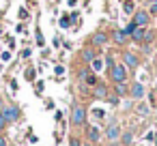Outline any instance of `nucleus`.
Instances as JSON below:
<instances>
[{"mask_svg": "<svg viewBox=\"0 0 157 146\" xmlns=\"http://www.w3.org/2000/svg\"><path fill=\"white\" fill-rule=\"evenodd\" d=\"M0 112H2V116H5L7 122H15V120L20 118V107H17V105H5Z\"/></svg>", "mask_w": 157, "mask_h": 146, "instance_id": "1", "label": "nucleus"}, {"mask_svg": "<svg viewBox=\"0 0 157 146\" xmlns=\"http://www.w3.org/2000/svg\"><path fill=\"white\" fill-rule=\"evenodd\" d=\"M84 120H86L84 107H82V105H73V110H71V122H73L75 127H80V125H84Z\"/></svg>", "mask_w": 157, "mask_h": 146, "instance_id": "2", "label": "nucleus"}, {"mask_svg": "<svg viewBox=\"0 0 157 146\" xmlns=\"http://www.w3.org/2000/svg\"><path fill=\"white\" fill-rule=\"evenodd\" d=\"M110 71H112V80H114L116 84H121V82L127 80V67H125V65H114Z\"/></svg>", "mask_w": 157, "mask_h": 146, "instance_id": "3", "label": "nucleus"}, {"mask_svg": "<svg viewBox=\"0 0 157 146\" xmlns=\"http://www.w3.org/2000/svg\"><path fill=\"white\" fill-rule=\"evenodd\" d=\"M133 24L136 26H146L148 24V11H138L133 15Z\"/></svg>", "mask_w": 157, "mask_h": 146, "instance_id": "4", "label": "nucleus"}, {"mask_svg": "<svg viewBox=\"0 0 157 146\" xmlns=\"http://www.w3.org/2000/svg\"><path fill=\"white\" fill-rule=\"evenodd\" d=\"M105 135H108L110 142H116V140L121 137V127H118V125H110L108 131H105Z\"/></svg>", "mask_w": 157, "mask_h": 146, "instance_id": "5", "label": "nucleus"}, {"mask_svg": "<svg viewBox=\"0 0 157 146\" xmlns=\"http://www.w3.org/2000/svg\"><path fill=\"white\" fill-rule=\"evenodd\" d=\"M123 60H125V67H129V69H133V67H138V56H136L133 52H125V56H123Z\"/></svg>", "mask_w": 157, "mask_h": 146, "instance_id": "6", "label": "nucleus"}, {"mask_svg": "<svg viewBox=\"0 0 157 146\" xmlns=\"http://www.w3.org/2000/svg\"><path fill=\"white\" fill-rule=\"evenodd\" d=\"M146 32H148V30H146V26H138V28L133 30V35H131V37H133V41L142 43V41L146 39Z\"/></svg>", "mask_w": 157, "mask_h": 146, "instance_id": "7", "label": "nucleus"}, {"mask_svg": "<svg viewBox=\"0 0 157 146\" xmlns=\"http://www.w3.org/2000/svg\"><path fill=\"white\" fill-rule=\"evenodd\" d=\"M131 97H133V99H142V97H144V86H142V82H136V84L131 86Z\"/></svg>", "mask_w": 157, "mask_h": 146, "instance_id": "8", "label": "nucleus"}, {"mask_svg": "<svg viewBox=\"0 0 157 146\" xmlns=\"http://www.w3.org/2000/svg\"><path fill=\"white\" fill-rule=\"evenodd\" d=\"M90 43L93 45H103V43H108V35L105 32H97V35H93Z\"/></svg>", "mask_w": 157, "mask_h": 146, "instance_id": "9", "label": "nucleus"}, {"mask_svg": "<svg viewBox=\"0 0 157 146\" xmlns=\"http://www.w3.org/2000/svg\"><path fill=\"white\" fill-rule=\"evenodd\" d=\"M86 135H88V140H90V142H97V140L101 137V133H99V129H97V127H88Z\"/></svg>", "mask_w": 157, "mask_h": 146, "instance_id": "10", "label": "nucleus"}, {"mask_svg": "<svg viewBox=\"0 0 157 146\" xmlns=\"http://www.w3.org/2000/svg\"><path fill=\"white\" fill-rule=\"evenodd\" d=\"M82 80H86V84H88V86H95V84H97L95 73H88V71H84V73H82Z\"/></svg>", "mask_w": 157, "mask_h": 146, "instance_id": "11", "label": "nucleus"}, {"mask_svg": "<svg viewBox=\"0 0 157 146\" xmlns=\"http://www.w3.org/2000/svg\"><path fill=\"white\" fill-rule=\"evenodd\" d=\"M95 97H99V99H105V97H108V90H105L103 84H99V86L95 84Z\"/></svg>", "mask_w": 157, "mask_h": 146, "instance_id": "12", "label": "nucleus"}, {"mask_svg": "<svg viewBox=\"0 0 157 146\" xmlns=\"http://www.w3.org/2000/svg\"><path fill=\"white\" fill-rule=\"evenodd\" d=\"M82 58H84L86 62H93V60L97 58V54H95V50H84V52H82Z\"/></svg>", "mask_w": 157, "mask_h": 146, "instance_id": "13", "label": "nucleus"}, {"mask_svg": "<svg viewBox=\"0 0 157 146\" xmlns=\"http://www.w3.org/2000/svg\"><path fill=\"white\" fill-rule=\"evenodd\" d=\"M136 112H138L140 116H148V112H151V107H148L146 103H138V105H136Z\"/></svg>", "mask_w": 157, "mask_h": 146, "instance_id": "14", "label": "nucleus"}, {"mask_svg": "<svg viewBox=\"0 0 157 146\" xmlns=\"http://www.w3.org/2000/svg\"><path fill=\"white\" fill-rule=\"evenodd\" d=\"M125 39H127V35H125L123 30H114V41H116L118 45H123V43H125Z\"/></svg>", "mask_w": 157, "mask_h": 146, "instance_id": "15", "label": "nucleus"}, {"mask_svg": "<svg viewBox=\"0 0 157 146\" xmlns=\"http://www.w3.org/2000/svg\"><path fill=\"white\" fill-rule=\"evenodd\" d=\"M90 67H93V71H103V60L95 58V60L90 62Z\"/></svg>", "mask_w": 157, "mask_h": 146, "instance_id": "16", "label": "nucleus"}, {"mask_svg": "<svg viewBox=\"0 0 157 146\" xmlns=\"http://www.w3.org/2000/svg\"><path fill=\"white\" fill-rule=\"evenodd\" d=\"M121 140H123V144L127 146V144H131V142H133V133H131V131H127V133H123V135H121Z\"/></svg>", "mask_w": 157, "mask_h": 146, "instance_id": "17", "label": "nucleus"}, {"mask_svg": "<svg viewBox=\"0 0 157 146\" xmlns=\"http://www.w3.org/2000/svg\"><path fill=\"white\" fill-rule=\"evenodd\" d=\"M136 28H138V26H136V24H133V22H131V24H127V28H123V32H125V35H127V37H131V35H133V30H136Z\"/></svg>", "mask_w": 157, "mask_h": 146, "instance_id": "18", "label": "nucleus"}, {"mask_svg": "<svg viewBox=\"0 0 157 146\" xmlns=\"http://www.w3.org/2000/svg\"><path fill=\"white\" fill-rule=\"evenodd\" d=\"M123 11H125L127 15H131V11H133V2H131V0H127V2L123 5Z\"/></svg>", "mask_w": 157, "mask_h": 146, "instance_id": "19", "label": "nucleus"}, {"mask_svg": "<svg viewBox=\"0 0 157 146\" xmlns=\"http://www.w3.org/2000/svg\"><path fill=\"white\" fill-rule=\"evenodd\" d=\"M60 26H63V28H69V26H71V17H69V15H63V17H60Z\"/></svg>", "mask_w": 157, "mask_h": 146, "instance_id": "20", "label": "nucleus"}, {"mask_svg": "<svg viewBox=\"0 0 157 146\" xmlns=\"http://www.w3.org/2000/svg\"><path fill=\"white\" fill-rule=\"evenodd\" d=\"M35 75H37V71H35L33 67L26 69V80H28V82H35Z\"/></svg>", "mask_w": 157, "mask_h": 146, "instance_id": "21", "label": "nucleus"}, {"mask_svg": "<svg viewBox=\"0 0 157 146\" xmlns=\"http://www.w3.org/2000/svg\"><path fill=\"white\" fill-rule=\"evenodd\" d=\"M148 15H157V2H153V5L148 7Z\"/></svg>", "mask_w": 157, "mask_h": 146, "instance_id": "22", "label": "nucleus"}, {"mask_svg": "<svg viewBox=\"0 0 157 146\" xmlns=\"http://www.w3.org/2000/svg\"><path fill=\"white\" fill-rule=\"evenodd\" d=\"M93 114H95V118H103V116H105V114H103V110H99V107H97V110H93Z\"/></svg>", "mask_w": 157, "mask_h": 146, "instance_id": "23", "label": "nucleus"}, {"mask_svg": "<svg viewBox=\"0 0 157 146\" xmlns=\"http://www.w3.org/2000/svg\"><path fill=\"white\" fill-rule=\"evenodd\" d=\"M0 58L7 62V60H11V54H9V52H2V54H0Z\"/></svg>", "mask_w": 157, "mask_h": 146, "instance_id": "24", "label": "nucleus"}, {"mask_svg": "<svg viewBox=\"0 0 157 146\" xmlns=\"http://www.w3.org/2000/svg\"><path fill=\"white\" fill-rule=\"evenodd\" d=\"M5 125H7V120H5V116H2V112H0V131L5 129Z\"/></svg>", "mask_w": 157, "mask_h": 146, "instance_id": "25", "label": "nucleus"}, {"mask_svg": "<svg viewBox=\"0 0 157 146\" xmlns=\"http://www.w3.org/2000/svg\"><path fill=\"white\" fill-rule=\"evenodd\" d=\"M37 43H39L41 47H43V43H45V41H43V35H41V32H37Z\"/></svg>", "mask_w": 157, "mask_h": 146, "instance_id": "26", "label": "nucleus"}, {"mask_svg": "<svg viewBox=\"0 0 157 146\" xmlns=\"http://www.w3.org/2000/svg\"><path fill=\"white\" fill-rule=\"evenodd\" d=\"M54 73H56V75H63V73H65V67H60V65H58V67L54 69Z\"/></svg>", "mask_w": 157, "mask_h": 146, "instance_id": "27", "label": "nucleus"}, {"mask_svg": "<svg viewBox=\"0 0 157 146\" xmlns=\"http://www.w3.org/2000/svg\"><path fill=\"white\" fill-rule=\"evenodd\" d=\"M125 90H127V88H125V82H121V84H118V95H125Z\"/></svg>", "mask_w": 157, "mask_h": 146, "instance_id": "28", "label": "nucleus"}, {"mask_svg": "<svg viewBox=\"0 0 157 146\" xmlns=\"http://www.w3.org/2000/svg\"><path fill=\"white\" fill-rule=\"evenodd\" d=\"M69 146H82V142H80V140H75V137H73V140H71V142H69Z\"/></svg>", "mask_w": 157, "mask_h": 146, "instance_id": "29", "label": "nucleus"}, {"mask_svg": "<svg viewBox=\"0 0 157 146\" xmlns=\"http://www.w3.org/2000/svg\"><path fill=\"white\" fill-rule=\"evenodd\" d=\"M20 17H22V20H26V17H28V11H26V9H22V11H20Z\"/></svg>", "mask_w": 157, "mask_h": 146, "instance_id": "30", "label": "nucleus"}, {"mask_svg": "<svg viewBox=\"0 0 157 146\" xmlns=\"http://www.w3.org/2000/svg\"><path fill=\"white\" fill-rule=\"evenodd\" d=\"M69 5H71V7H75V5H78V0H69Z\"/></svg>", "mask_w": 157, "mask_h": 146, "instance_id": "31", "label": "nucleus"}, {"mask_svg": "<svg viewBox=\"0 0 157 146\" xmlns=\"http://www.w3.org/2000/svg\"><path fill=\"white\" fill-rule=\"evenodd\" d=\"M0 146H7V142H5L2 137H0Z\"/></svg>", "mask_w": 157, "mask_h": 146, "instance_id": "32", "label": "nucleus"}, {"mask_svg": "<svg viewBox=\"0 0 157 146\" xmlns=\"http://www.w3.org/2000/svg\"><path fill=\"white\" fill-rule=\"evenodd\" d=\"M148 2H151V5H153V2H157V0H148Z\"/></svg>", "mask_w": 157, "mask_h": 146, "instance_id": "33", "label": "nucleus"}, {"mask_svg": "<svg viewBox=\"0 0 157 146\" xmlns=\"http://www.w3.org/2000/svg\"><path fill=\"white\" fill-rule=\"evenodd\" d=\"M82 146H93V144H82Z\"/></svg>", "mask_w": 157, "mask_h": 146, "instance_id": "34", "label": "nucleus"}, {"mask_svg": "<svg viewBox=\"0 0 157 146\" xmlns=\"http://www.w3.org/2000/svg\"><path fill=\"white\" fill-rule=\"evenodd\" d=\"M0 35H2V28H0Z\"/></svg>", "mask_w": 157, "mask_h": 146, "instance_id": "35", "label": "nucleus"}]
</instances>
